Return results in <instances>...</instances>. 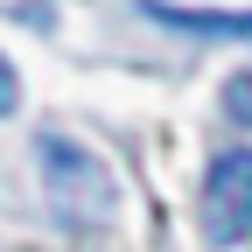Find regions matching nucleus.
I'll return each mask as SVG.
<instances>
[{"mask_svg": "<svg viewBox=\"0 0 252 252\" xmlns=\"http://www.w3.org/2000/svg\"><path fill=\"white\" fill-rule=\"evenodd\" d=\"M42 182H49V210L63 217V224H105L112 203H119L112 175L91 161L77 140H63V133L42 140Z\"/></svg>", "mask_w": 252, "mask_h": 252, "instance_id": "obj_1", "label": "nucleus"}, {"mask_svg": "<svg viewBox=\"0 0 252 252\" xmlns=\"http://www.w3.org/2000/svg\"><path fill=\"white\" fill-rule=\"evenodd\" d=\"M203 238L245 245L252 238V147H224L203 175Z\"/></svg>", "mask_w": 252, "mask_h": 252, "instance_id": "obj_2", "label": "nucleus"}, {"mask_svg": "<svg viewBox=\"0 0 252 252\" xmlns=\"http://www.w3.org/2000/svg\"><path fill=\"white\" fill-rule=\"evenodd\" d=\"M140 7L154 21H168V28H189V35H252V14H182L168 0H140Z\"/></svg>", "mask_w": 252, "mask_h": 252, "instance_id": "obj_3", "label": "nucleus"}, {"mask_svg": "<svg viewBox=\"0 0 252 252\" xmlns=\"http://www.w3.org/2000/svg\"><path fill=\"white\" fill-rule=\"evenodd\" d=\"M224 112H231L238 126H252V70H238V77L224 84Z\"/></svg>", "mask_w": 252, "mask_h": 252, "instance_id": "obj_4", "label": "nucleus"}, {"mask_svg": "<svg viewBox=\"0 0 252 252\" xmlns=\"http://www.w3.org/2000/svg\"><path fill=\"white\" fill-rule=\"evenodd\" d=\"M14 105H21V77H14V63L0 56V119H7Z\"/></svg>", "mask_w": 252, "mask_h": 252, "instance_id": "obj_5", "label": "nucleus"}]
</instances>
